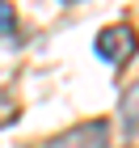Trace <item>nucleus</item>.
Returning <instances> with one entry per match:
<instances>
[{"mask_svg": "<svg viewBox=\"0 0 139 148\" xmlns=\"http://www.w3.org/2000/svg\"><path fill=\"white\" fill-rule=\"evenodd\" d=\"M42 148H110V123L105 119H89V123H76L59 136L42 140Z\"/></svg>", "mask_w": 139, "mask_h": 148, "instance_id": "2", "label": "nucleus"}, {"mask_svg": "<svg viewBox=\"0 0 139 148\" xmlns=\"http://www.w3.org/2000/svg\"><path fill=\"white\" fill-rule=\"evenodd\" d=\"M97 55L110 64V68H122L131 55L139 51V34H135V25H127V21H114V25H105L101 34H97Z\"/></svg>", "mask_w": 139, "mask_h": 148, "instance_id": "1", "label": "nucleus"}, {"mask_svg": "<svg viewBox=\"0 0 139 148\" xmlns=\"http://www.w3.org/2000/svg\"><path fill=\"white\" fill-rule=\"evenodd\" d=\"M13 30H17V13L9 0H0V34H13Z\"/></svg>", "mask_w": 139, "mask_h": 148, "instance_id": "4", "label": "nucleus"}, {"mask_svg": "<svg viewBox=\"0 0 139 148\" xmlns=\"http://www.w3.org/2000/svg\"><path fill=\"white\" fill-rule=\"evenodd\" d=\"M118 119H122V127H127L131 136L139 131V80L127 85V93L118 97Z\"/></svg>", "mask_w": 139, "mask_h": 148, "instance_id": "3", "label": "nucleus"}]
</instances>
